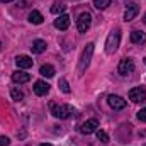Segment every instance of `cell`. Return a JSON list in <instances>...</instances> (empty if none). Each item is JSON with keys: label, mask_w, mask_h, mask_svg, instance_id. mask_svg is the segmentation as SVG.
I'll use <instances>...</instances> for the list:
<instances>
[{"label": "cell", "mask_w": 146, "mask_h": 146, "mask_svg": "<svg viewBox=\"0 0 146 146\" xmlns=\"http://www.w3.org/2000/svg\"><path fill=\"white\" fill-rule=\"evenodd\" d=\"M131 41L134 42V44H145L146 42V34L143 33V31H133L131 33Z\"/></svg>", "instance_id": "9a60e30c"}, {"label": "cell", "mask_w": 146, "mask_h": 146, "mask_svg": "<svg viewBox=\"0 0 146 146\" xmlns=\"http://www.w3.org/2000/svg\"><path fill=\"white\" fill-rule=\"evenodd\" d=\"M117 72L121 73L122 76L133 73L134 72V61H133L131 58H124V60H121V63H119V66H117Z\"/></svg>", "instance_id": "5b68a950"}, {"label": "cell", "mask_w": 146, "mask_h": 146, "mask_svg": "<svg viewBox=\"0 0 146 146\" xmlns=\"http://www.w3.org/2000/svg\"><path fill=\"white\" fill-rule=\"evenodd\" d=\"M15 63H17V66L19 68H22V70H27V68H31L33 66V58L31 56H26V54H21V56H17L15 58Z\"/></svg>", "instance_id": "8fae6325"}, {"label": "cell", "mask_w": 146, "mask_h": 146, "mask_svg": "<svg viewBox=\"0 0 146 146\" xmlns=\"http://www.w3.org/2000/svg\"><path fill=\"white\" fill-rule=\"evenodd\" d=\"M143 21H145V24H146V14H145V19H143Z\"/></svg>", "instance_id": "4316f807"}, {"label": "cell", "mask_w": 146, "mask_h": 146, "mask_svg": "<svg viewBox=\"0 0 146 146\" xmlns=\"http://www.w3.org/2000/svg\"><path fill=\"white\" fill-rule=\"evenodd\" d=\"M145 146H146V145H145Z\"/></svg>", "instance_id": "f1b7e54d"}, {"label": "cell", "mask_w": 146, "mask_h": 146, "mask_svg": "<svg viewBox=\"0 0 146 146\" xmlns=\"http://www.w3.org/2000/svg\"><path fill=\"white\" fill-rule=\"evenodd\" d=\"M10 97H12V100L19 102V100H22V99H24V94H22L19 88H12V90H10Z\"/></svg>", "instance_id": "ffe728a7"}, {"label": "cell", "mask_w": 146, "mask_h": 146, "mask_svg": "<svg viewBox=\"0 0 146 146\" xmlns=\"http://www.w3.org/2000/svg\"><path fill=\"white\" fill-rule=\"evenodd\" d=\"M97 127H99V121H97V119H88L87 122H83V124L80 126V131H82L83 134H92V133L97 131Z\"/></svg>", "instance_id": "ba28073f"}, {"label": "cell", "mask_w": 146, "mask_h": 146, "mask_svg": "<svg viewBox=\"0 0 146 146\" xmlns=\"http://www.w3.org/2000/svg\"><path fill=\"white\" fill-rule=\"evenodd\" d=\"M39 73L42 75V76H46V78H51V76H54V68L51 66V65H42L41 68H39Z\"/></svg>", "instance_id": "e0dca14e"}, {"label": "cell", "mask_w": 146, "mask_h": 146, "mask_svg": "<svg viewBox=\"0 0 146 146\" xmlns=\"http://www.w3.org/2000/svg\"><path fill=\"white\" fill-rule=\"evenodd\" d=\"M129 100L138 104V102H145L146 100V90L141 87H136V88H131L129 90Z\"/></svg>", "instance_id": "8992f818"}, {"label": "cell", "mask_w": 146, "mask_h": 146, "mask_svg": "<svg viewBox=\"0 0 146 146\" xmlns=\"http://www.w3.org/2000/svg\"><path fill=\"white\" fill-rule=\"evenodd\" d=\"M39 146H53V145H49V143H42V145H39Z\"/></svg>", "instance_id": "d4e9b609"}, {"label": "cell", "mask_w": 146, "mask_h": 146, "mask_svg": "<svg viewBox=\"0 0 146 146\" xmlns=\"http://www.w3.org/2000/svg\"><path fill=\"white\" fill-rule=\"evenodd\" d=\"M49 109H51V114L54 117H58V119H68L75 114V109L68 104H54V102H51Z\"/></svg>", "instance_id": "6da1fadb"}, {"label": "cell", "mask_w": 146, "mask_h": 146, "mask_svg": "<svg viewBox=\"0 0 146 146\" xmlns=\"http://www.w3.org/2000/svg\"><path fill=\"white\" fill-rule=\"evenodd\" d=\"M49 92V85L46 83V82H42V80H37L36 83H34V94L39 95V97H42V95H46Z\"/></svg>", "instance_id": "4fadbf2b"}, {"label": "cell", "mask_w": 146, "mask_h": 146, "mask_svg": "<svg viewBox=\"0 0 146 146\" xmlns=\"http://www.w3.org/2000/svg\"><path fill=\"white\" fill-rule=\"evenodd\" d=\"M29 22H31V24H36V26H39V24H42V22H44V17H42V14H41V12L33 10V12L29 14Z\"/></svg>", "instance_id": "2e32d148"}, {"label": "cell", "mask_w": 146, "mask_h": 146, "mask_svg": "<svg viewBox=\"0 0 146 146\" xmlns=\"http://www.w3.org/2000/svg\"><path fill=\"white\" fill-rule=\"evenodd\" d=\"M58 85H60V88H61V92H65V94H70V92H72V88H70V83H68V82H66L65 78H61Z\"/></svg>", "instance_id": "44dd1931"}, {"label": "cell", "mask_w": 146, "mask_h": 146, "mask_svg": "<svg viewBox=\"0 0 146 146\" xmlns=\"http://www.w3.org/2000/svg\"><path fill=\"white\" fill-rule=\"evenodd\" d=\"M138 119H139V121H143V122L146 121V107H145V109H141L139 112H138Z\"/></svg>", "instance_id": "603a6c76"}, {"label": "cell", "mask_w": 146, "mask_h": 146, "mask_svg": "<svg viewBox=\"0 0 146 146\" xmlns=\"http://www.w3.org/2000/svg\"><path fill=\"white\" fill-rule=\"evenodd\" d=\"M107 102H109V106L114 110H122L126 107V100L122 97H119V95H109L107 97Z\"/></svg>", "instance_id": "52a82bcc"}, {"label": "cell", "mask_w": 146, "mask_h": 146, "mask_svg": "<svg viewBox=\"0 0 146 146\" xmlns=\"http://www.w3.org/2000/svg\"><path fill=\"white\" fill-rule=\"evenodd\" d=\"M0 49H2V42H0Z\"/></svg>", "instance_id": "83f0119b"}, {"label": "cell", "mask_w": 146, "mask_h": 146, "mask_svg": "<svg viewBox=\"0 0 146 146\" xmlns=\"http://www.w3.org/2000/svg\"><path fill=\"white\" fill-rule=\"evenodd\" d=\"M110 5V0H94V7L99 10H104Z\"/></svg>", "instance_id": "d6986e66"}, {"label": "cell", "mask_w": 146, "mask_h": 146, "mask_svg": "<svg viewBox=\"0 0 146 146\" xmlns=\"http://www.w3.org/2000/svg\"><path fill=\"white\" fill-rule=\"evenodd\" d=\"M31 49H33L34 54H41V53H44V51H46V41H42V39H36V41H33Z\"/></svg>", "instance_id": "5bb4252c"}, {"label": "cell", "mask_w": 146, "mask_h": 146, "mask_svg": "<svg viewBox=\"0 0 146 146\" xmlns=\"http://www.w3.org/2000/svg\"><path fill=\"white\" fill-rule=\"evenodd\" d=\"M0 2H3V3H7V2H12V0H0Z\"/></svg>", "instance_id": "484cf974"}, {"label": "cell", "mask_w": 146, "mask_h": 146, "mask_svg": "<svg viewBox=\"0 0 146 146\" xmlns=\"http://www.w3.org/2000/svg\"><path fill=\"white\" fill-rule=\"evenodd\" d=\"M10 145V139L7 136H0V146H9Z\"/></svg>", "instance_id": "cb8c5ba5"}, {"label": "cell", "mask_w": 146, "mask_h": 146, "mask_svg": "<svg viewBox=\"0 0 146 146\" xmlns=\"http://www.w3.org/2000/svg\"><path fill=\"white\" fill-rule=\"evenodd\" d=\"M95 133H97V139H99V141H102V143H109V134H107L106 131L97 129Z\"/></svg>", "instance_id": "7402d4cb"}, {"label": "cell", "mask_w": 146, "mask_h": 146, "mask_svg": "<svg viewBox=\"0 0 146 146\" xmlns=\"http://www.w3.org/2000/svg\"><path fill=\"white\" fill-rule=\"evenodd\" d=\"M92 54H94V42H88V44H87V48L83 49V53H82V58H80V63H78V73H80V75L85 72L87 68H88Z\"/></svg>", "instance_id": "7a4b0ae2"}, {"label": "cell", "mask_w": 146, "mask_h": 146, "mask_svg": "<svg viewBox=\"0 0 146 146\" xmlns=\"http://www.w3.org/2000/svg\"><path fill=\"white\" fill-rule=\"evenodd\" d=\"M54 27L60 29V31H66L70 27V17L66 14H61L58 15V19H54Z\"/></svg>", "instance_id": "30bf717a"}, {"label": "cell", "mask_w": 146, "mask_h": 146, "mask_svg": "<svg viewBox=\"0 0 146 146\" xmlns=\"http://www.w3.org/2000/svg\"><path fill=\"white\" fill-rule=\"evenodd\" d=\"M138 14H139V5H136V3H129V5L126 7V12H124V21L129 22V21H133Z\"/></svg>", "instance_id": "9c48e42d"}, {"label": "cell", "mask_w": 146, "mask_h": 146, "mask_svg": "<svg viewBox=\"0 0 146 146\" xmlns=\"http://www.w3.org/2000/svg\"><path fill=\"white\" fill-rule=\"evenodd\" d=\"M29 80H31V75L22 72V70H17V72L12 73V82L14 83H27Z\"/></svg>", "instance_id": "7c38bea8"}, {"label": "cell", "mask_w": 146, "mask_h": 146, "mask_svg": "<svg viewBox=\"0 0 146 146\" xmlns=\"http://www.w3.org/2000/svg\"><path fill=\"white\" fill-rule=\"evenodd\" d=\"M119 42H121V33H119V31L110 33L109 37H107V42H106V51H107L109 54L115 53L117 48H119Z\"/></svg>", "instance_id": "3957f363"}, {"label": "cell", "mask_w": 146, "mask_h": 146, "mask_svg": "<svg viewBox=\"0 0 146 146\" xmlns=\"http://www.w3.org/2000/svg\"><path fill=\"white\" fill-rule=\"evenodd\" d=\"M90 26H92V15L88 12L80 14V17L76 19V29H78V33H87L90 29Z\"/></svg>", "instance_id": "277c9868"}, {"label": "cell", "mask_w": 146, "mask_h": 146, "mask_svg": "<svg viewBox=\"0 0 146 146\" xmlns=\"http://www.w3.org/2000/svg\"><path fill=\"white\" fill-rule=\"evenodd\" d=\"M65 5L63 3H53V7H51V14H54V15H61L63 12H65Z\"/></svg>", "instance_id": "ac0fdd59"}]
</instances>
